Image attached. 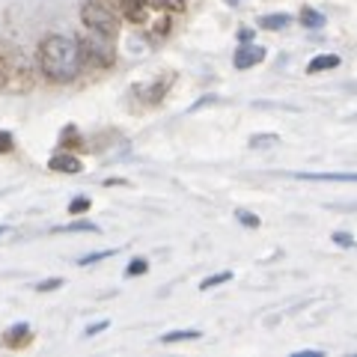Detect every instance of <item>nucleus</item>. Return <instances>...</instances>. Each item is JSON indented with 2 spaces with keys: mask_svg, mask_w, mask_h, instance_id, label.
Here are the masks:
<instances>
[{
  "mask_svg": "<svg viewBox=\"0 0 357 357\" xmlns=\"http://www.w3.org/2000/svg\"><path fill=\"white\" fill-rule=\"evenodd\" d=\"M48 167L54 173H69V176H75V173H81L84 167H81V161L75 158V155H69V152H57L54 158L48 161Z\"/></svg>",
  "mask_w": 357,
  "mask_h": 357,
  "instance_id": "obj_9",
  "label": "nucleus"
},
{
  "mask_svg": "<svg viewBox=\"0 0 357 357\" xmlns=\"http://www.w3.org/2000/svg\"><path fill=\"white\" fill-rule=\"evenodd\" d=\"M265 60V48L262 45H241V48H236V57H232V63H236V69L244 72V69H253V66H259Z\"/></svg>",
  "mask_w": 357,
  "mask_h": 357,
  "instance_id": "obj_7",
  "label": "nucleus"
},
{
  "mask_svg": "<svg viewBox=\"0 0 357 357\" xmlns=\"http://www.w3.org/2000/svg\"><path fill=\"white\" fill-rule=\"evenodd\" d=\"M152 9H161V13H182L188 6V0H146Z\"/></svg>",
  "mask_w": 357,
  "mask_h": 357,
  "instance_id": "obj_15",
  "label": "nucleus"
},
{
  "mask_svg": "<svg viewBox=\"0 0 357 357\" xmlns=\"http://www.w3.org/2000/svg\"><path fill=\"white\" fill-rule=\"evenodd\" d=\"M301 24H304V27H310V30H319L321 24H325V15H321V13H316V9H312V6H304V9H301Z\"/></svg>",
  "mask_w": 357,
  "mask_h": 357,
  "instance_id": "obj_14",
  "label": "nucleus"
},
{
  "mask_svg": "<svg viewBox=\"0 0 357 357\" xmlns=\"http://www.w3.org/2000/svg\"><path fill=\"white\" fill-rule=\"evenodd\" d=\"M274 143H280L277 134H253V137H250V149H268V146H274Z\"/></svg>",
  "mask_w": 357,
  "mask_h": 357,
  "instance_id": "obj_18",
  "label": "nucleus"
},
{
  "mask_svg": "<svg viewBox=\"0 0 357 357\" xmlns=\"http://www.w3.org/2000/svg\"><path fill=\"white\" fill-rule=\"evenodd\" d=\"M3 232H6V227H0V236H3Z\"/></svg>",
  "mask_w": 357,
  "mask_h": 357,
  "instance_id": "obj_29",
  "label": "nucleus"
},
{
  "mask_svg": "<svg viewBox=\"0 0 357 357\" xmlns=\"http://www.w3.org/2000/svg\"><path fill=\"white\" fill-rule=\"evenodd\" d=\"M36 84V72L27 54L18 45L0 39V93L3 96H24Z\"/></svg>",
  "mask_w": 357,
  "mask_h": 357,
  "instance_id": "obj_2",
  "label": "nucleus"
},
{
  "mask_svg": "<svg viewBox=\"0 0 357 357\" xmlns=\"http://www.w3.org/2000/svg\"><path fill=\"white\" fill-rule=\"evenodd\" d=\"M54 232H98V227L89 220H75V223H66V227H57Z\"/></svg>",
  "mask_w": 357,
  "mask_h": 357,
  "instance_id": "obj_17",
  "label": "nucleus"
},
{
  "mask_svg": "<svg viewBox=\"0 0 357 357\" xmlns=\"http://www.w3.org/2000/svg\"><path fill=\"white\" fill-rule=\"evenodd\" d=\"M84 211H89V197H75L69 206V215H84Z\"/></svg>",
  "mask_w": 357,
  "mask_h": 357,
  "instance_id": "obj_23",
  "label": "nucleus"
},
{
  "mask_svg": "<svg viewBox=\"0 0 357 357\" xmlns=\"http://www.w3.org/2000/svg\"><path fill=\"white\" fill-rule=\"evenodd\" d=\"M337 66H340V57H337V54H319V57H312V60H310L307 72H310V75H319V72L337 69Z\"/></svg>",
  "mask_w": 357,
  "mask_h": 357,
  "instance_id": "obj_11",
  "label": "nucleus"
},
{
  "mask_svg": "<svg viewBox=\"0 0 357 357\" xmlns=\"http://www.w3.org/2000/svg\"><path fill=\"white\" fill-rule=\"evenodd\" d=\"M149 271V259H131V265L126 268V277H137V274H146Z\"/></svg>",
  "mask_w": 357,
  "mask_h": 357,
  "instance_id": "obj_20",
  "label": "nucleus"
},
{
  "mask_svg": "<svg viewBox=\"0 0 357 357\" xmlns=\"http://www.w3.org/2000/svg\"><path fill=\"white\" fill-rule=\"evenodd\" d=\"M15 149V137L9 131L0 128V155H6V152H13Z\"/></svg>",
  "mask_w": 357,
  "mask_h": 357,
  "instance_id": "obj_24",
  "label": "nucleus"
},
{
  "mask_svg": "<svg viewBox=\"0 0 357 357\" xmlns=\"http://www.w3.org/2000/svg\"><path fill=\"white\" fill-rule=\"evenodd\" d=\"M60 143H63V149H72V146H81V134H77V128L75 126H69L63 131V137H60Z\"/></svg>",
  "mask_w": 357,
  "mask_h": 357,
  "instance_id": "obj_19",
  "label": "nucleus"
},
{
  "mask_svg": "<svg viewBox=\"0 0 357 357\" xmlns=\"http://www.w3.org/2000/svg\"><path fill=\"white\" fill-rule=\"evenodd\" d=\"M333 244H337V248H354V238L349 236V232H333Z\"/></svg>",
  "mask_w": 357,
  "mask_h": 357,
  "instance_id": "obj_25",
  "label": "nucleus"
},
{
  "mask_svg": "<svg viewBox=\"0 0 357 357\" xmlns=\"http://www.w3.org/2000/svg\"><path fill=\"white\" fill-rule=\"evenodd\" d=\"M173 81H176V75H173V72L155 75V77H149V81H143V84H134V86H131V96L137 98L140 105L155 107V105H161V102H164V96H167V93H170Z\"/></svg>",
  "mask_w": 357,
  "mask_h": 357,
  "instance_id": "obj_5",
  "label": "nucleus"
},
{
  "mask_svg": "<svg viewBox=\"0 0 357 357\" xmlns=\"http://www.w3.org/2000/svg\"><path fill=\"white\" fill-rule=\"evenodd\" d=\"M236 218H238V223H244V227H250V229H256V227H259V218H256V215H250L248 208H238V211H236Z\"/></svg>",
  "mask_w": 357,
  "mask_h": 357,
  "instance_id": "obj_22",
  "label": "nucleus"
},
{
  "mask_svg": "<svg viewBox=\"0 0 357 357\" xmlns=\"http://www.w3.org/2000/svg\"><path fill=\"white\" fill-rule=\"evenodd\" d=\"M229 280H232V271H218V274L206 277V280L199 283V289H203V292H208V289H215V286H220V283H229Z\"/></svg>",
  "mask_w": 357,
  "mask_h": 357,
  "instance_id": "obj_16",
  "label": "nucleus"
},
{
  "mask_svg": "<svg viewBox=\"0 0 357 357\" xmlns=\"http://www.w3.org/2000/svg\"><path fill=\"white\" fill-rule=\"evenodd\" d=\"M116 250H98V253H86V256H81L77 259V265H93V262H98V259H107V256H114Z\"/></svg>",
  "mask_w": 357,
  "mask_h": 357,
  "instance_id": "obj_21",
  "label": "nucleus"
},
{
  "mask_svg": "<svg viewBox=\"0 0 357 357\" xmlns=\"http://www.w3.org/2000/svg\"><path fill=\"white\" fill-rule=\"evenodd\" d=\"M81 21H84L86 33H96V36H102V39L116 42V36H119V15L105 0H86L81 6Z\"/></svg>",
  "mask_w": 357,
  "mask_h": 357,
  "instance_id": "obj_3",
  "label": "nucleus"
},
{
  "mask_svg": "<svg viewBox=\"0 0 357 357\" xmlns=\"http://www.w3.org/2000/svg\"><path fill=\"white\" fill-rule=\"evenodd\" d=\"M105 3L114 9L119 18H126L137 27H146V21L152 15V6L146 3V0H105Z\"/></svg>",
  "mask_w": 357,
  "mask_h": 357,
  "instance_id": "obj_6",
  "label": "nucleus"
},
{
  "mask_svg": "<svg viewBox=\"0 0 357 357\" xmlns=\"http://www.w3.org/2000/svg\"><path fill=\"white\" fill-rule=\"evenodd\" d=\"M36 63L39 72L45 77L57 84L75 81L77 75L84 72V60H81V42L75 36H63V33H51L45 36L36 48Z\"/></svg>",
  "mask_w": 357,
  "mask_h": 357,
  "instance_id": "obj_1",
  "label": "nucleus"
},
{
  "mask_svg": "<svg viewBox=\"0 0 357 357\" xmlns=\"http://www.w3.org/2000/svg\"><path fill=\"white\" fill-rule=\"evenodd\" d=\"M30 342H33V331H30L27 321H18V325L6 328V333H3V345H6V349H13V351L27 349Z\"/></svg>",
  "mask_w": 357,
  "mask_h": 357,
  "instance_id": "obj_8",
  "label": "nucleus"
},
{
  "mask_svg": "<svg viewBox=\"0 0 357 357\" xmlns=\"http://www.w3.org/2000/svg\"><path fill=\"white\" fill-rule=\"evenodd\" d=\"M289 24H292V15L289 13H274V15H262L259 18V27H265V30H283Z\"/></svg>",
  "mask_w": 357,
  "mask_h": 357,
  "instance_id": "obj_12",
  "label": "nucleus"
},
{
  "mask_svg": "<svg viewBox=\"0 0 357 357\" xmlns=\"http://www.w3.org/2000/svg\"><path fill=\"white\" fill-rule=\"evenodd\" d=\"M107 328V321H96V325H89L86 328V337H93V333H102Z\"/></svg>",
  "mask_w": 357,
  "mask_h": 357,
  "instance_id": "obj_27",
  "label": "nucleus"
},
{
  "mask_svg": "<svg viewBox=\"0 0 357 357\" xmlns=\"http://www.w3.org/2000/svg\"><path fill=\"white\" fill-rule=\"evenodd\" d=\"M60 286H63L60 277H51V280H42V283H36L39 292H54V289H60Z\"/></svg>",
  "mask_w": 357,
  "mask_h": 357,
  "instance_id": "obj_26",
  "label": "nucleus"
},
{
  "mask_svg": "<svg viewBox=\"0 0 357 357\" xmlns=\"http://www.w3.org/2000/svg\"><path fill=\"white\" fill-rule=\"evenodd\" d=\"M203 337V331H197V328H188V331H170V333H164L161 342L167 345H173V342H185V340H199Z\"/></svg>",
  "mask_w": 357,
  "mask_h": 357,
  "instance_id": "obj_13",
  "label": "nucleus"
},
{
  "mask_svg": "<svg viewBox=\"0 0 357 357\" xmlns=\"http://www.w3.org/2000/svg\"><path fill=\"white\" fill-rule=\"evenodd\" d=\"M295 178H307V182H349V185H357V173H295Z\"/></svg>",
  "mask_w": 357,
  "mask_h": 357,
  "instance_id": "obj_10",
  "label": "nucleus"
},
{
  "mask_svg": "<svg viewBox=\"0 0 357 357\" xmlns=\"http://www.w3.org/2000/svg\"><path fill=\"white\" fill-rule=\"evenodd\" d=\"M227 3H229V6H238V3H244V0H227Z\"/></svg>",
  "mask_w": 357,
  "mask_h": 357,
  "instance_id": "obj_28",
  "label": "nucleus"
},
{
  "mask_svg": "<svg viewBox=\"0 0 357 357\" xmlns=\"http://www.w3.org/2000/svg\"><path fill=\"white\" fill-rule=\"evenodd\" d=\"M81 42V60H84V69H110L116 63V51H114V42L102 39L96 33H86Z\"/></svg>",
  "mask_w": 357,
  "mask_h": 357,
  "instance_id": "obj_4",
  "label": "nucleus"
}]
</instances>
